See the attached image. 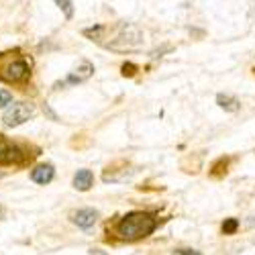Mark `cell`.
Instances as JSON below:
<instances>
[{"instance_id": "cell-1", "label": "cell", "mask_w": 255, "mask_h": 255, "mask_svg": "<svg viewBox=\"0 0 255 255\" xmlns=\"http://www.w3.org/2000/svg\"><path fill=\"white\" fill-rule=\"evenodd\" d=\"M31 70L33 59L20 49H8L0 53V80L2 82L23 86L31 80Z\"/></svg>"}, {"instance_id": "cell-2", "label": "cell", "mask_w": 255, "mask_h": 255, "mask_svg": "<svg viewBox=\"0 0 255 255\" xmlns=\"http://www.w3.org/2000/svg\"><path fill=\"white\" fill-rule=\"evenodd\" d=\"M157 229V219L151 212L143 210H133L117 223V235L125 241H141L149 237L151 233Z\"/></svg>"}, {"instance_id": "cell-3", "label": "cell", "mask_w": 255, "mask_h": 255, "mask_svg": "<svg viewBox=\"0 0 255 255\" xmlns=\"http://www.w3.org/2000/svg\"><path fill=\"white\" fill-rule=\"evenodd\" d=\"M37 153H31L29 147L18 145L4 135H0V165H25Z\"/></svg>"}, {"instance_id": "cell-4", "label": "cell", "mask_w": 255, "mask_h": 255, "mask_svg": "<svg viewBox=\"0 0 255 255\" xmlns=\"http://www.w3.org/2000/svg\"><path fill=\"white\" fill-rule=\"evenodd\" d=\"M35 113H37L35 104H31V102H16V104L8 106V111L2 117V123H4V127L12 129V127H18V125L27 123L29 119H33Z\"/></svg>"}, {"instance_id": "cell-5", "label": "cell", "mask_w": 255, "mask_h": 255, "mask_svg": "<svg viewBox=\"0 0 255 255\" xmlns=\"http://www.w3.org/2000/svg\"><path fill=\"white\" fill-rule=\"evenodd\" d=\"M92 74H94V66H92V63H90V61H82L80 66H78L66 80L55 84V88H61V86H74V84H82V82H86Z\"/></svg>"}, {"instance_id": "cell-6", "label": "cell", "mask_w": 255, "mask_h": 255, "mask_svg": "<svg viewBox=\"0 0 255 255\" xmlns=\"http://www.w3.org/2000/svg\"><path fill=\"white\" fill-rule=\"evenodd\" d=\"M98 221V212L94 208H80L72 215V223H76L82 229H90Z\"/></svg>"}, {"instance_id": "cell-7", "label": "cell", "mask_w": 255, "mask_h": 255, "mask_svg": "<svg viewBox=\"0 0 255 255\" xmlns=\"http://www.w3.org/2000/svg\"><path fill=\"white\" fill-rule=\"evenodd\" d=\"M53 178H55V169H53L51 163H41V165H37L33 172H31V180L35 184H41V186L49 184Z\"/></svg>"}, {"instance_id": "cell-8", "label": "cell", "mask_w": 255, "mask_h": 255, "mask_svg": "<svg viewBox=\"0 0 255 255\" xmlns=\"http://www.w3.org/2000/svg\"><path fill=\"white\" fill-rule=\"evenodd\" d=\"M94 186V174L90 169H78V174L74 176V188L80 192H86Z\"/></svg>"}, {"instance_id": "cell-9", "label": "cell", "mask_w": 255, "mask_h": 255, "mask_svg": "<svg viewBox=\"0 0 255 255\" xmlns=\"http://www.w3.org/2000/svg\"><path fill=\"white\" fill-rule=\"evenodd\" d=\"M217 104L221 106L223 111L227 113H237L241 109V102L237 96H231V94H219L217 96Z\"/></svg>"}, {"instance_id": "cell-10", "label": "cell", "mask_w": 255, "mask_h": 255, "mask_svg": "<svg viewBox=\"0 0 255 255\" xmlns=\"http://www.w3.org/2000/svg\"><path fill=\"white\" fill-rule=\"evenodd\" d=\"M55 4L59 6V10L63 12V16H66L68 20L74 16V2L72 0H55Z\"/></svg>"}, {"instance_id": "cell-11", "label": "cell", "mask_w": 255, "mask_h": 255, "mask_svg": "<svg viewBox=\"0 0 255 255\" xmlns=\"http://www.w3.org/2000/svg\"><path fill=\"white\" fill-rule=\"evenodd\" d=\"M237 229H239V221L237 219H227L223 223V233L225 235H235Z\"/></svg>"}, {"instance_id": "cell-12", "label": "cell", "mask_w": 255, "mask_h": 255, "mask_svg": "<svg viewBox=\"0 0 255 255\" xmlns=\"http://www.w3.org/2000/svg\"><path fill=\"white\" fill-rule=\"evenodd\" d=\"M10 102H12V94L8 90H0V109L6 106V104H10Z\"/></svg>"}, {"instance_id": "cell-13", "label": "cell", "mask_w": 255, "mask_h": 255, "mask_svg": "<svg viewBox=\"0 0 255 255\" xmlns=\"http://www.w3.org/2000/svg\"><path fill=\"white\" fill-rule=\"evenodd\" d=\"M135 72H137L135 63H125L123 66V76H135Z\"/></svg>"}, {"instance_id": "cell-14", "label": "cell", "mask_w": 255, "mask_h": 255, "mask_svg": "<svg viewBox=\"0 0 255 255\" xmlns=\"http://www.w3.org/2000/svg\"><path fill=\"white\" fill-rule=\"evenodd\" d=\"M176 253H178V255H202V253L196 251V249H184V247H182V249H176Z\"/></svg>"}, {"instance_id": "cell-15", "label": "cell", "mask_w": 255, "mask_h": 255, "mask_svg": "<svg viewBox=\"0 0 255 255\" xmlns=\"http://www.w3.org/2000/svg\"><path fill=\"white\" fill-rule=\"evenodd\" d=\"M90 255H109V253L102 251V249H92V251H90Z\"/></svg>"}, {"instance_id": "cell-16", "label": "cell", "mask_w": 255, "mask_h": 255, "mask_svg": "<svg viewBox=\"0 0 255 255\" xmlns=\"http://www.w3.org/2000/svg\"><path fill=\"white\" fill-rule=\"evenodd\" d=\"M4 217H6V210H4L2 204H0V221H4Z\"/></svg>"}, {"instance_id": "cell-17", "label": "cell", "mask_w": 255, "mask_h": 255, "mask_svg": "<svg viewBox=\"0 0 255 255\" xmlns=\"http://www.w3.org/2000/svg\"><path fill=\"white\" fill-rule=\"evenodd\" d=\"M2 176H4V174H2V172H0V178H2Z\"/></svg>"}]
</instances>
